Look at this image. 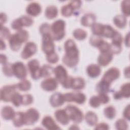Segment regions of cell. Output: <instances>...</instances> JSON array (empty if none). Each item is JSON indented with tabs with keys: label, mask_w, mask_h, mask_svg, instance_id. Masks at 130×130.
<instances>
[{
	"label": "cell",
	"mask_w": 130,
	"mask_h": 130,
	"mask_svg": "<svg viewBox=\"0 0 130 130\" xmlns=\"http://www.w3.org/2000/svg\"><path fill=\"white\" fill-rule=\"evenodd\" d=\"M17 84L7 85L4 86L1 89L0 96L2 101L5 102H11L13 95L16 92Z\"/></svg>",
	"instance_id": "6"
},
{
	"label": "cell",
	"mask_w": 130,
	"mask_h": 130,
	"mask_svg": "<svg viewBox=\"0 0 130 130\" xmlns=\"http://www.w3.org/2000/svg\"><path fill=\"white\" fill-rule=\"evenodd\" d=\"M7 20V16L4 13H1V26H3V24L5 23Z\"/></svg>",
	"instance_id": "53"
},
{
	"label": "cell",
	"mask_w": 130,
	"mask_h": 130,
	"mask_svg": "<svg viewBox=\"0 0 130 130\" xmlns=\"http://www.w3.org/2000/svg\"><path fill=\"white\" fill-rule=\"evenodd\" d=\"M96 16L91 13H88L84 14L81 18V24L86 27L91 26L95 23Z\"/></svg>",
	"instance_id": "21"
},
{
	"label": "cell",
	"mask_w": 130,
	"mask_h": 130,
	"mask_svg": "<svg viewBox=\"0 0 130 130\" xmlns=\"http://www.w3.org/2000/svg\"><path fill=\"white\" fill-rule=\"evenodd\" d=\"M66 22L62 19H58L54 21L50 26V34L55 41L62 40L65 35Z\"/></svg>",
	"instance_id": "3"
},
{
	"label": "cell",
	"mask_w": 130,
	"mask_h": 130,
	"mask_svg": "<svg viewBox=\"0 0 130 130\" xmlns=\"http://www.w3.org/2000/svg\"><path fill=\"white\" fill-rule=\"evenodd\" d=\"M104 41V40L100 37L96 36H92L89 39V43L94 47L98 48L100 44Z\"/></svg>",
	"instance_id": "41"
},
{
	"label": "cell",
	"mask_w": 130,
	"mask_h": 130,
	"mask_svg": "<svg viewBox=\"0 0 130 130\" xmlns=\"http://www.w3.org/2000/svg\"><path fill=\"white\" fill-rule=\"evenodd\" d=\"M104 114L107 118L112 119L116 116L115 108L112 106H107L104 110Z\"/></svg>",
	"instance_id": "34"
},
{
	"label": "cell",
	"mask_w": 130,
	"mask_h": 130,
	"mask_svg": "<svg viewBox=\"0 0 130 130\" xmlns=\"http://www.w3.org/2000/svg\"><path fill=\"white\" fill-rule=\"evenodd\" d=\"M95 129H109V126L108 124L104 122H102L98 124H96Z\"/></svg>",
	"instance_id": "52"
},
{
	"label": "cell",
	"mask_w": 130,
	"mask_h": 130,
	"mask_svg": "<svg viewBox=\"0 0 130 130\" xmlns=\"http://www.w3.org/2000/svg\"><path fill=\"white\" fill-rule=\"evenodd\" d=\"M89 103L91 107L94 108L99 107L101 104L98 95H93L91 96L89 100Z\"/></svg>",
	"instance_id": "45"
},
{
	"label": "cell",
	"mask_w": 130,
	"mask_h": 130,
	"mask_svg": "<svg viewBox=\"0 0 130 130\" xmlns=\"http://www.w3.org/2000/svg\"><path fill=\"white\" fill-rule=\"evenodd\" d=\"M104 24L100 23H95L91 27V31L93 35L102 37Z\"/></svg>",
	"instance_id": "37"
},
{
	"label": "cell",
	"mask_w": 130,
	"mask_h": 130,
	"mask_svg": "<svg viewBox=\"0 0 130 130\" xmlns=\"http://www.w3.org/2000/svg\"><path fill=\"white\" fill-rule=\"evenodd\" d=\"M116 31V30H115L111 25L108 24L104 25L102 37L112 39L115 35Z\"/></svg>",
	"instance_id": "30"
},
{
	"label": "cell",
	"mask_w": 130,
	"mask_h": 130,
	"mask_svg": "<svg viewBox=\"0 0 130 130\" xmlns=\"http://www.w3.org/2000/svg\"><path fill=\"white\" fill-rule=\"evenodd\" d=\"M53 73L54 74L55 79L57 82L61 84L68 77V73L66 68L61 65H58L54 68Z\"/></svg>",
	"instance_id": "13"
},
{
	"label": "cell",
	"mask_w": 130,
	"mask_h": 130,
	"mask_svg": "<svg viewBox=\"0 0 130 130\" xmlns=\"http://www.w3.org/2000/svg\"><path fill=\"white\" fill-rule=\"evenodd\" d=\"M113 54L110 51L101 52L98 57L99 64L102 67L108 65L113 59Z\"/></svg>",
	"instance_id": "17"
},
{
	"label": "cell",
	"mask_w": 130,
	"mask_h": 130,
	"mask_svg": "<svg viewBox=\"0 0 130 130\" xmlns=\"http://www.w3.org/2000/svg\"><path fill=\"white\" fill-rule=\"evenodd\" d=\"M17 19L22 28L24 26H25V27L30 26L34 23V21L30 17L27 15L21 16L18 18H17Z\"/></svg>",
	"instance_id": "32"
},
{
	"label": "cell",
	"mask_w": 130,
	"mask_h": 130,
	"mask_svg": "<svg viewBox=\"0 0 130 130\" xmlns=\"http://www.w3.org/2000/svg\"><path fill=\"white\" fill-rule=\"evenodd\" d=\"M69 128L70 129H79V128L76 125H71V127H70Z\"/></svg>",
	"instance_id": "58"
},
{
	"label": "cell",
	"mask_w": 130,
	"mask_h": 130,
	"mask_svg": "<svg viewBox=\"0 0 130 130\" xmlns=\"http://www.w3.org/2000/svg\"><path fill=\"white\" fill-rule=\"evenodd\" d=\"M58 14V10L54 5H50L47 7L45 12L46 17L49 19L55 18Z\"/></svg>",
	"instance_id": "27"
},
{
	"label": "cell",
	"mask_w": 130,
	"mask_h": 130,
	"mask_svg": "<svg viewBox=\"0 0 130 130\" xmlns=\"http://www.w3.org/2000/svg\"><path fill=\"white\" fill-rule=\"evenodd\" d=\"M13 75L18 79L23 80L27 76V71L24 63L20 61H17L12 64Z\"/></svg>",
	"instance_id": "10"
},
{
	"label": "cell",
	"mask_w": 130,
	"mask_h": 130,
	"mask_svg": "<svg viewBox=\"0 0 130 130\" xmlns=\"http://www.w3.org/2000/svg\"><path fill=\"white\" fill-rule=\"evenodd\" d=\"M34 101L33 96L30 94H25L22 95V105L24 106L29 105L32 103Z\"/></svg>",
	"instance_id": "47"
},
{
	"label": "cell",
	"mask_w": 130,
	"mask_h": 130,
	"mask_svg": "<svg viewBox=\"0 0 130 130\" xmlns=\"http://www.w3.org/2000/svg\"><path fill=\"white\" fill-rule=\"evenodd\" d=\"M54 116L56 120L63 125L68 124L70 122V118L65 109L57 110L54 113Z\"/></svg>",
	"instance_id": "18"
},
{
	"label": "cell",
	"mask_w": 130,
	"mask_h": 130,
	"mask_svg": "<svg viewBox=\"0 0 130 130\" xmlns=\"http://www.w3.org/2000/svg\"><path fill=\"white\" fill-rule=\"evenodd\" d=\"M6 47V45L5 43L3 41V40L1 39V49L4 50Z\"/></svg>",
	"instance_id": "57"
},
{
	"label": "cell",
	"mask_w": 130,
	"mask_h": 130,
	"mask_svg": "<svg viewBox=\"0 0 130 130\" xmlns=\"http://www.w3.org/2000/svg\"><path fill=\"white\" fill-rule=\"evenodd\" d=\"M7 56L3 54H1V63L2 65H4L7 63Z\"/></svg>",
	"instance_id": "54"
},
{
	"label": "cell",
	"mask_w": 130,
	"mask_h": 130,
	"mask_svg": "<svg viewBox=\"0 0 130 130\" xmlns=\"http://www.w3.org/2000/svg\"><path fill=\"white\" fill-rule=\"evenodd\" d=\"M42 8L40 5L37 2L29 3L26 8V13L31 16H37L41 12Z\"/></svg>",
	"instance_id": "19"
},
{
	"label": "cell",
	"mask_w": 130,
	"mask_h": 130,
	"mask_svg": "<svg viewBox=\"0 0 130 130\" xmlns=\"http://www.w3.org/2000/svg\"><path fill=\"white\" fill-rule=\"evenodd\" d=\"M98 96L100 99L101 103L102 104L108 103L110 100V98L107 93H99Z\"/></svg>",
	"instance_id": "50"
},
{
	"label": "cell",
	"mask_w": 130,
	"mask_h": 130,
	"mask_svg": "<svg viewBox=\"0 0 130 130\" xmlns=\"http://www.w3.org/2000/svg\"><path fill=\"white\" fill-rule=\"evenodd\" d=\"M46 60L49 63L54 64L58 62L59 60V56L55 51L46 55Z\"/></svg>",
	"instance_id": "43"
},
{
	"label": "cell",
	"mask_w": 130,
	"mask_h": 130,
	"mask_svg": "<svg viewBox=\"0 0 130 130\" xmlns=\"http://www.w3.org/2000/svg\"><path fill=\"white\" fill-rule=\"evenodd\" d=\"M28 38V31L23 29L11 35L8 39L10 48L14 51H17L20 48L22 44L26 42Z\"/></svg>",
	"instance_id": "2"
},
{
	"label": "cell",
	"mask_w": 130,
	"mask_h": 130,
	"mask_svg": "<svg viewBox=\"0 0 130 130\" xmlns=\"http://www.w3.org/2000/svg\"><path fill=\"white\" fill-rule=\"evenodd\" d=\"M129 105H127V106L124 108L123 112V116L127 119L128 121L130 119V114H129Z\"/></svg>",
	"instance_id": "51"
},
{
	"label": "cell",
	"mask_w": 130,
	"mask_h": 130,
	"mask_svg": "<svg viewBox=\"0 0 130 130\" xmlns=\"http://www.w3.org/2000/svg\"><path fill=\"white\" fill-rule=\"evenodd\" d=\"M113 23L118 28H123L126 25L127 19L123 15H117L114 17Z\"/></svg>",
	"instance_id": "26"
},
{
	"label": "cell",
	"mask_w": 130,
	"mask_h": 130,
	"mask_svg": "<svg viewBox=\"0 0 130 130\" xmlns=\"http://www.w3.org/2000/svg\"><path fill=\"white\" fill-rule=\"evenodd\" d=\"M115 127L119 130H125L128 128V124L125 120L119 119L115 122Z\"/></svg>",
	"instance_id": "42"
},
{
	"label": "cell",
	"mask_w": 130,
	"mask_h": 130,
	"mask_svg": "<svg viewBox=\"0 0 130 130\" xmlns=\"http://www.w3.org/2000/svg\"><path fill=\"white\" fill-rule=\"evenodd\" d=\"M2 70L4 74L7 77H11L13 75L12 64L10 63H6L3 65Z\"/></svg>",
	"instance_id": "40"
},
{
	"label": "cell",
	"mask_w": 130,
	"mask_h": 130,
	"mask_svg": "<svg viewBox=\"0 0 130 130\" xmlns=\"http://www.w3.org/2000/svg\"><path fill=\"white\" fill-rule=\"evenodd\" d=\"M98 48L101 52H105L110 51V44L107 42H106L104 40V41L100 44V45L98 47Z\"/></svg>",
	"instance_id": "48"
},
{
	"label": "cell",
	"mask_w": 130,
	"mask_h": 130,
	"mask_svg": "<svg viewBox=\"0 0 130 130\" xmlns=\"http://www.w3.org/2000/svg\"><path fill=\"white\" fill-rule=\"evenodd\" d=\"M75 9L72 5L71 2L69 4L63 5L61 8V13L64 17L71 16L74 11Z\"/></svg>",
	"instance_id": "31"
},
{
	"label": "cell",
	"mask_w": 130,
	"mask_h": 130,
	"mask_svg": "<svg viewBox=\"0 0 130 130\" xmlns=\"http://www.w3.org/2000/svg\"><path fill=\"white\" fill-rule=\"evenodd\" d=\"M129 0H124L121 4V11L125 17H129Z\"/></svg>",
	"instance_id": "39"
},
{
	"label": "cell",
	"mask_w": 130,
	"mask_h": 130,
	"mask_svg": "<svg viewBox=\"0 0 130 130\" xmlns=\"http://www.w3.org/2000/svg\"><path fill=\"white\" fill-rule=\"evenodd\" d=\"M74 37L77 40L82 41L84 40L87 37V32L81 28H77L73 32Z\"/></svg>",
	"instance_id": "36"
},
{
	"label": "cell",
	"mask_w": 130,
	"mask_h": 130,
	"mask_svg": "<svg viewBox=\"0 0 130 130\" xmlns=\"http://www.w3.org/2000/svg\"><path fill=\"white\" fill-rule=\"evenodd\" d=\"M64 109L70 120L75 123H79L82 122L83 118V114L79 108L75 105H69L66 106Z\"/></svg>",
	"instance_id": "4"
},
{
	"label": "cell",
	"mask_w": 130,
	"mask_h": 130,
	"mask_svg": "<svg viewBox=\"0 0 130 130\" xmlns=\"http://www.w3.org/2000/svg\"><path fill=\"white\" fill-rule=\"evenodd\" d=\"M86 72L89 77L92 78H95L100 75L101 69L99 65L92 63L87 66Z\"/></svg>",
	"instance_id": "22"
},
{
	"label": "cell",
	"mask_w": 130,
	"mask_h": 130,
	"mask_svg": "<svg viewBox=\"0 0 130 130\" xmlns=\"http://www.w3.org/2000/svg\"><path fill=\"white\" fill-rule=\"evenodd\" d=\"M51 34L42 35V49L46 55L55 52V45Z\"/></svg>",
	"instance_id": "5"
},
{
	"label": "cell",
	"mask_w": 130,
	"mask_h": 130,
	"mask_svg": "<svg viewBox=\"0 0 130 130\" xmlns=\"http://www.w3.org/2000/svg\"><path fill=\"white\" fill-rule=\"evenodd\" d=\"M49 102L51 106L54 108L60 107L65 102L63 94L58 92H55L51 95Z\"/></svg>",
	"instance_id": "16"
},
{
	"label": "cell",
	"mask_w": 130,
	"mask_h": 130,
	"mask_svg": "<svg viewBox=\"0 0 130 130\" xmlns=\"http://www.w3.org/2000/svg\"><path fill=\"white\" fill-rule=\"evenodd\" d=\"M53 68L50 65L44 64L41 68V77H49L52 73H53Z\"/></svg>",
	"instance_id": "33"
},
{
	"label": "cell",
	"mask_w": 130,
	"mask_h": 130,
	"mask_svg": "<svg viewBox=\"0 0 130 130\" xmlns=\"http://www.w3.org/2000/svg\"><path fill=\"white\" fill-rule=\"evenodd\" d=\"M110 85L101 80L96 85V90L99 93H107L110 91Z\"/></svg>",
	"instance_id": "29"
},
{
	"label": "cell",
	"mask_w": 130,
	"mask_h": 130,
	"mask_svg": "<svg viewBox=\"0 0 130 130\" xmlns=\"http://www.w3.org/2000/svg\"><path fill=\"white\" fill-rule=\"evenodd\" d=\"M40 114L35 108H29L24 113L25 125H31L36 123L39 119Z\"/></svg>",
	"instance_id": "11"
},
{
	"label": "cell",
	"mask_w": 130,
	"mask_h": 130,
	"mask_svg": "<svg viewBox=\"0 0 130 130\" xmlns=\"http://www.w3.org/2000/svg\"><path fill=\"white\" fill-rule=\"evenodd\" d=\"M32 79L38 80L41 78V68L40 63L37 59H33L29 60L27 64Z\"/></svg>",
	"instance_id": "7"
},
{
	"label": "cell",
	"mask_w": 130,
	"mask_h": 130,
	"mask_svg": "<svg viewBox=\"0 0 130 130\" xmlns=\"http://www.w3.org/2000/svg\"><path fill=\"white\" fill-rule=\"evenodd\" d=\"M17 86L18 89H19L20 90L22 91H26L31 88V84L29 81L24 79L21 80V81H20L17 84Z\"/></svg>",
	"instance_id": "35"
},
{
	"label": "cell",
	"mask_w": 130,
	"mask_h": 130,
	"mask_svg": "<svg viewBox=\"0 0 130 130\" xmlns=\"http://www.w3.org/2000/svg\"><path fill=\"white\" fill-rule=\"evenodd\" d=\"M41 87L45 91H52L57 88L58 82L55 78L48 77L41 82Z\"/></svg>",
	"instance_id": "14"
},
{
	"label": "cell",
	"mask_w": 130,
	"mask_h": 130,
	"mask_svg": "<svg viewBox=\"0 0 130 130\" xmlns=\"http://www.w3.org/2000/svg\"><path fill=\"white\" fill-rule=\"evenodd\" d=\"M10 31L7 27L1 26V39H9L11 36Z\"/></svg>",
	"instance_id": "44"
},
{
	"label": "cell",
	"mask_w": 130,
	"mask_h": 130,
	"mask_svg": "<svg viewBox=\"0 0 130 130\" xmlns=\"http://www.w3.org/2000/svg\"><path fill=\"white\" fill-rule=\"evenodd\" d=\"M64 99L67 102H75L78 104H83L85 103L86 95L81 92H68L63 94Z\"/></svg>",
	"instance_id": "8"
},
{
	"label": "cell",
	"mask_w": 130,
	"mask_h": 130,
	"mask_svg": "<svg viewBox=\"0 0 130 130\" xmlns=\"http://www.w3.org/2000/svg\"><path fill=\"white\" fill-rule=\"evenodd\" d=\"M42 125L48 129H58L60 127L55 123L50 116H45L42 120Z\"/></svg>",
	"instance_id": "20"
},
{
	"label": "cell",
	"mask_w": 130,
	"mask_h": 130,
	"mask_svg": "<svg viewBox=\"0 0 130 130\" xmlns=\"http://www.w3.org/2000/svg\"><path fill=\"white\" fill-rule=\"evenodd\" d=\"M14 125L16 127H22L25 125L24 113L22 112H15V115L12 119Z\"/></svg>",
	"instance_id": "24"
},
{
	"label": "cell",
	"mask_w": 130,
	"mask_h": 130,
	"mask_svg": "<svg viewBox=\"0 0 130 130\" xmlns=\"http://www.w3.org/2000/svg\"><path fill=\"white\" fill-rule=\"evenodd\" d=\"M15 114L14 109L9 106H4L1 110V115L3 119L6 120H12Z\"/></svg>",
	"instance_id": "23"
},
{
	"label": "cell",
	"mask_w": 130,
	"mask_h": 130,
	"mask_svg": "<svg viewBox=\"0 0 130 130\" xmlns=\"http://www.w3.org/2000/svg\"><path fill=\"white\" fill-rule=\"evenodd\" d=\"M39 31L42 35L50 34V26L47 23H42L39 27Z\"/></svg>",
	"instance_id": "46"
},
{
	"label": "cell",
	"mask_w": 130,
	"mask_h": 130,
	"mask_svg": "<svg viewBox=\"0 0 130 130\" xmlns=\"http://www.w3.org/2000/svg\"><path fill=\"white\" fill-rule=\"evenodd\" d=\"M11 102L16 107H19L22 105V95H21L19 92H16L12 96Z\"/></svg>",
	"instance_id": "38"
},
{
	"label": "cell",
	"mask_w": 130,
	"mask_h": 130,
	"mask_svg": "<svg viewBox=\"0 0 130 130\" xmlns=\"http://www.w3.org/2000/svg\"><path fill=\"white\" fill-rule=\"evenodd\" d=\"M73 80V77H72L71 76H68L67 77V78L66 79V80L62 84V86L66 89L71 88L72 85Z\"/></svg>",
	"instance_id": "49"
},
{
	"label": "cell",
	"mask_w": 130,
	"mask_h": 130,
	"mask_svg": "<svg viewBox=\"0 0 130 130\" xmlns=\"http://www.w3.org/2000/svg\"><path fill=\"white\" fill-rule=\"evenodd\" d=\"M85 85V82L83 78L81 77H75L73 78L72 89L75 90H79L84 88Z\"/></svg>",
	"instance_id": "28"
},
{
	"label": "cell",
	"mask_w": 130,
	"mask_h": 130,
	"mask_svg": "<svg viewBox=\"0 0 130 130\" xmlns=\"http://www.w3.org/2000/svg\"><path fill=\"white\" fill-rule=\"evenodd\" d=\"M85 120L89 126H92L96 124L98 121V117L94 112L88 111L85 116Z\"/></svg>",
	"instance_id": "25"
},
{
	"label": "cell",
	"mask_w": 130,
	"mask_h": 130,
	"mask_svg": "<svg viewBox=\"0 0 130 130\" xmlns=\"http://www.w3.org/2000/svg\"><path fill=\"white\" fill-rule=\"evenodd\" d=\"M120 73L118 69L115 67H112L105 72L101 80L111 85L113 81L119 77Z\"/></svg>",
	"instance_id": "9"
},
{
	"label": "cell",
	"mask_w": 130,
	"mask_h": 130,
	"mask_svg": "<svg viewBox=\"0 0 130 130\" xmlns=\"http://www.w3.org/2000/svg\"><path fill=\"white\" fill-rule=\"evenodd\" d=\"M129 66L126 67L124 70V76L125 77V78H129Z\"/></svg>",
	"instance_id": "56"
},
{
	"label": "cell",
	"mask_w": 130,
	"mask_h": 130,
	"mask_svg": "<svg viewBox=\"0 0 130 130\" xmlns=\"http://www.w3.org/2000/svg\"><path fill=\"white\" fill-rule=\"evenodd\" d=\"M129 32H128L127 34L126 35H125V39H124V43L126 46L127 47H129Z\"/></svg>",
	"instance_id": "55"
},
{
	"label": "cell",
	"mask_w": 130,
	"mask_h": 130,
	"mask_svg": "<svg viewBox=\"0 0 130 130\" xmlns=\"http://www.w3.org/2000/svg\"><path fill=\"white\" fill-rule=\"evenodd\" d=\"M129 95V83H126L121 86L119 91L113 94V98L115 100H120L123 98H128Z\"/></svg>",
	"instance_id": "15"
},
{
	"label": "cell",
	"mask_w": 130,
	"mask_h": 130,
	"mask_svg": "<svg viewBox=\"0 0 130 130\" xmlns=\"http://www.w3.org/2000/svg\"><path fill=\"white\" fill-rule=\"evenodd\" d=\"M65 54L62 57L63 63L68 67L73 68L79 62V51L75 42L72 39H68L64 44Z\"/></svg>",
	"instance_id": "1"
},
{
	"label": "cell",
	"mask_w": 130,
	"mask_h": 130,
	"mask_svg": "<svg viewBox=\"0 0 130 130\" xmlns=\"http://www.w3.org/2000/svg\"><path fill=\"white\" fill-rule=\"evenodd\" d=\"M37 50V46L36 44L34 42H29L24 47L21 53V57L24 59H28L34 55L36 53Z\"/></svg>",
	"instance_id": "12"
}]
</instances>
